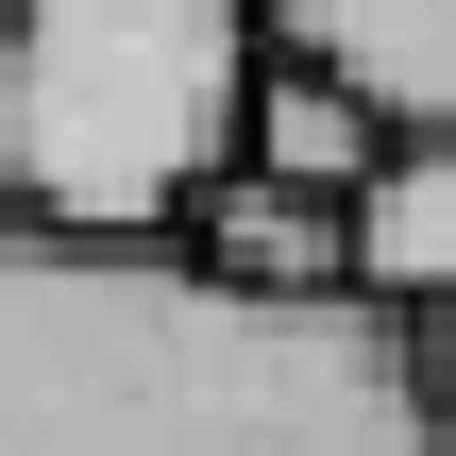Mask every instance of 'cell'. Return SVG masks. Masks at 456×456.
I'll return each instance as SVG.
<instances>
[{"instance_id":"1","label":"cell","mask_w":456,"mask_h":456,"mask_svg":"<svg viewBox=\"0 0 456 456\" xmlns=\"http://www.w3.org/2000/svg\"><path fill=\"white\" fill-rule=\"evenodd\" d=\"M0 456H456L440 355L389 305H254L203 254L0 220Z\"/></svg>"},{"instance_id":"2","label":"cell","mask_w":456,"mask_h":456,"mask_svg":"<svg viewBox=\"0 0 456 456\" xmlns=\"http://www.w3.org/2000/svg\"><path fill=\"white\" fill-rule=\"evenodd\" d=\"M254 0H0V220L17 237H186L254 118Z\"/></svg>"},{"instance_id":"3","label":"cell","mask_w":456,"mask_h":456,"mask_svg":"<svg viewBox=\"0 0 456 456\" xmlns=\"http://www.w3.org/2000/svg\"><path fill=\"white\" fill-rule=\"evenodd\" d=\"M254 34L355 85L389 135H456V0H254Z\"/></svg>"},{"instance_id":"4","label":"cell","mask_w":456,"mask_h":456,"mask_svg":"<svg viewBox=\"0 0 456 456\" xmlns=\"http://www.w3.org/2000/svg\"><path fill=\"white\" fill-rule=\"evenodd\" d=\"M338 271H355V305H389V322H456V135H389L372 152V186L338 203Z\"/></svg>"},{"instance_id":"5","label":"cell","mask_w":456,"mask_h":456,"mask_svg":"<svg viewBox=\"0 0 456 456\" xmlns=\"http://www.w3.org/2000/svg\"><path fill=\"white\" fill-rule=\"evenodd\" d=\"M372 152H389V118H372L355 85H322V68L254 51V118H237V169H254V186H305V203H355V186H372Z\"/></svg>"},{"instance_id":"6","label":"cell","mask_w":456,"mask_h":456,"mask_svg":"<svg viewBox=\"0 0 456 456\" xmlns=\"http://www.w3.org/2000/svg\"><path fill=\"white\" fill-rule=\"evenodd\" d=\"M169 254H203V271H220V288H254V305H338V288H355V271H338V203L254 186V169H220V203H203Z\"/></svg>"},{"instance_id":"7","label":"cell","mask_w":456,"mask_h":456,"mask_svg":"<svg viewBox=\"0 0 456 456\" xmlns=\"http://www.w3.org/2000/svg\"><path fill=\"white\" fill-rule=\"evenodd\" d=\"M423 355H440V406H456V322H440V338H423Z\"/></svg>"}]
</instances>
